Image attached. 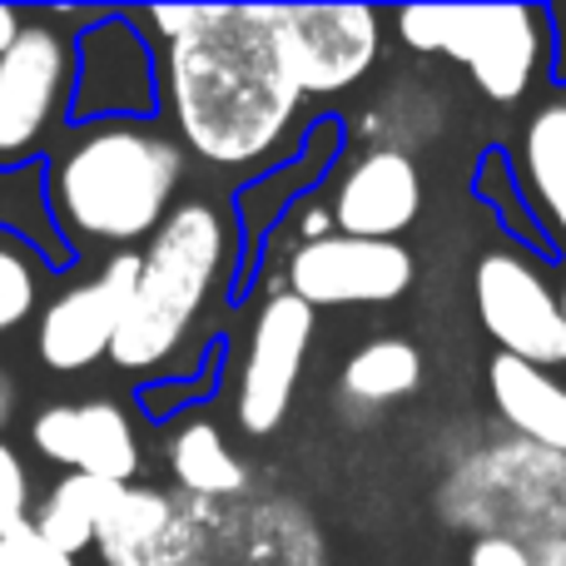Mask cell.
Here are the masks:
<instances>
[{
	"instance_id": "4",
	"label": "cell",
	"mask_w": 566,
	"mask_h": 566,
	"mask_svg": "<svg viewBox=\"0 0 566 566\" xmlns=\"http://www.w3.org/2000/svg\"><path fill=\"white\" fill-rule=\"evenodd\" d=\"M566 458L512 438L497 448H478L448 472L442 512L452 527H472L478 537L537 542L566 532L562 522Z\"/></svg>"
},
{
	"instance_id": "6",
	"label": "cell",
	"mask_w": 566,
	"mask_h": 566,
	"mask_svg": "<svg viewBox=\"0 0 566 566\" xmlns=\"http://www.w3.org/2000/svg\"><path fill=\"white\" fill-rule=\"evenodd\" d=\"M398 35L422 55H452L472 70L482 95L522 99L542 60V30L527 6H412L398 15Z\"/></svg>"
},
{
	"instance_id": "10",
	"label": "cell",
	"mask_w": 566,
	"mask_h": 566,
	"mask_svg": "<svg viewBox=\"0 0 566 566\" xmlns=\"http://www.w3.org/2000/svg\"><path fill=\"white\" fill-rule=\"evenodd\" d=\"M139 289V254H115L99 279L65 289L45 313H40L35 348L45 358V368L55 373H85L90 363L109 358L115 333L125 323L129 303Z\"/></svg>"
},
{
	"instance_id": "16",
	"label": "cell",
	"mask_w": 566,
	"mask_h": 566,
	"mask_svg": "<svg viewBox=\"0 0 566 566\" xmlns=\"http://www.w3.org/2000/svg\"><path fill=\"white\" fill-rule=\"evenodd\" d=\"M169 527H175V497L129 482V488H115V497H109L95 547L105 566H135V562L159 557Z\"/></svg>"
},
{
	"instance_id": "7",
	"label": "cell",
	"mask_w": 566,
	"mask_h": 566,
	"mask_svg": "<svg viewBox=\"0 0 566 566\" xmlns=\"http://www.w3.org/2000/svg\"><path fill=\"white\" fill-rule=\"evenodd\" d=\"M279 55L303 95H338L373 70L382 20L368 6H269Z\"/></svg>"
},
{
	"instance_id": "14",
	"label": "cell",
	"mask_w": 566,
	"mask_h": 566,
	"mask_svg": "<svg viewBox=\"0 0 566 566\" xmlns=\"http://www.w3.org/2000/svg\"><path fill=\"white\" fill-rule=\"evenodd\" d=\"M422 209V175L402 149H368L333 195V224L348 239H398Z\"/></svg>"
},
{
	"instance_id": "27",
	"label": "cell",
	"mask_w": 566,
	"mask_h": 566,
	"mask_svg": "<svg viewBox=\"0 0 566 566\" xmlns=\"http://www.w3.org/2000/svg\"><path fill=\"white\" fill-rule=\"evenodd\" d=\"M25 35V20H20V10H10V6H0V55H6L15 40Z\"/></svg>"
},
{
	"instance_id": "5",
	"label": "cell",
	"mask_w": 566,
	"mask_h": 566,
	"mask_svg": "<svg viewBox=\"0 0 566 566\" xmlns=\"http://www.w3.org/2000/svg\"><path fill=\"white\" fill-rule=\"evenodd\" d=\"M159 566H328L308 512L283 497L195 502L175 497Z\"/></svg>"
},
{
	"instance_id": "22",
	"label": "cell",
	"mask_w": 566,
	"mask_h": 566,
	"mask_svg": "<svg viewBox=\"0 0 566 566\" xmlns=\"http://www.w3.org/2000/svg\"><path fill=\"white\" fill-rule=\"evenodd\" d=\"M30 478H25V462H20V452L10 448L6 438H0V537H10V532L30 527Z\"/></svg>"
},
{
	"instance_id": "21",
	"label": "cell",
	"mask_w": 566,
	"mask_h": 566,
	"mask_svg": "<svg viewBox=\"0 0 566 566\" xmlns=\"http://www.w3.org/2000/svg\"><path fill=\"white\" fill-rule=\"evenodd\" d=\"M35 283H40L35 264H30L15 244L0 239V333L20 328V323L30 318V308H35Z\"/></svg>"
},
{
	"instance_id": "2",
	"label": "cell",
	"mask_w": 566,
	"mask_h": 566,
	"mask_svg": "<svg viewBox=\"0 0 566 566\" xmlns=\"http://www.w3.org/2000/svg\"><path fill=\"white\" fill-rule=\"evenodd\" d=\"M185 155L165 135L135 125L90 129L55 165V214L99 244H135L169 219Z\"/></svg>"
},
{
	"instance_id": "19",
	"label": "cell",
	"mask_w": 566,
	"mask_h": 566,
	"mask_svg": "<svg viewBox=\"0 0 566 566\" xmlns=\"http://www.w3.org/2000/svg\"><path fill=\"white\" fill-rule=\"evenodd\" d=\"M522 169H527L532 199L552 229L566 239V95L547 99L522 129Z\"/></svg>"
},
{
	"instance_id": "17",
	"label": "cell",
	"mask_w": 566,
	"mask_h": 566,
	"mask_svg": "<svg viewBox=\"0 0 566 566\" xmlns=\"http://www.w3.org/2000/svg\"><path fill=\"white\" fill-rule=\"evenodd\" d=\"M169 472H175L179 492L195 502H234L249 488L244 462L224 448L214 422H185L175 432V442H169Z\"/></svg>"
},
{
	"instance_id": "30",
	"label": "cell",
	"mask_w": 566,
	"mask_h": 566,
	"mask_svg": "<svg viewBox=\"0 0 566 566\" xmlns=\"http://www.w3.org/2000/svg\"><path fill=\"white\" fill-rule=\"evenodd\" d=\"M562 522H566V482H562Z\"/></svg>"
},
{
	"instance_id": "26",
	"label": "cell",
	"mask_w": 566,
	"mask_h": 566,
	"mask_svg": "<svg viewBox=\"0 0 566 566\" xmlns=\"http://www.w3.org/2000/svg\"><path fill=\"white\" fill-rule=\"evenodd\" d=\"M527 552H532V566H566V532L527 542Z\"/></svg>"
},
{
	"instance_id": "25",
	"label": "cell",
	"mask_w": 566,
	"mask_h": 566,
	"mask_svg": "<svg viewBox=\"0 0 566 566\" xmlns=\"http://www.w3.org/2000/svg\"><path fill=\"white\" fill-rule=\"evenodd\" d=\"M199 15H205V6H159L149 20H155V30L165 40H179V35H189V30L199 25Z\"/></svg>"
},
{
	"instance_id": "13",
	"label": "cell",
	"mask_w": 566,
	"mask_h": 566,
	"mask_svg": "<svg viewBox=\"0 0 566 566\" xmlns=\"http://www.w3.org/2000/svg\"><path fill=\"white\" fill-rule=\"evenodd\" d=\"M70 80V45L50 25H25V35L0 55V155H20L55 119Z\"/></svg>"
},
{
	"instance_id": "11",
	"label": "cell",
	"mask_w": 566,
	"mask_h": 566,
	"mask_svg": "<svg viewBox=\"0 0 566 566\" xmlns=\"http://www.w3.org/2000/svg\"><path fill=\"white\" fill-rule=\"evenodd\" d=\"M308 343H313V308L303 298H293V293H274L259 308L254 333H249L244 373H239V428L244 432L269 438L289 418Z\"/></svg>"
},
{
	"instance_id": "8",
	"label": "cell",
	"mask_w": 566,
	"mask_h": 566,
	"mask_svg": "<svg viewBox=\"0 0 566 566\" xmlns=\"http://www.w3.org/2000/svg\"><path fill=\"white\" fill-rule=\"evenodd\" d=\"M478 318L482 328L497 338V348L507 358L537 363V368H557L566 363V318L562 298L537 264H527L522 254H488L478 264Z\"/></svg>"
},
{
	"instance_id": "23",
	"label": "cell",
	"mask_w": 566,
	"mask_h": 566,
	"mask_svg": "<svg viewBox=\"0 0 566 566\" xmlns=\"http://www.w3.org/2000/svg\"><path fill=\"white\" fill-rule=\"evenodd\" d=\"M0 566H75V557L50 547V542L35 532V522H30V527L0 537Z\"/></svg>"
},
{
	"instance_id": "20",
	"label": "cell",
	"mask_w": 566,
	"mask_h": 566,
	"mask_svg": "<svg viewBox=\"0 0 566 566\" xmlns=\"http://www.w3.org/2000/svg\"><path fill=\"white\" fill-rule=\"evenodd\" d=\"M109 497H115V488H109V482L85 478V472H70V478H60L55 492L40 502L35 532L50 542V547L65 552V557H80L85 547H95L99 517H105Z\"/></svg>"
},
{
	"instance_id": "15",
	"label": "cell",
	"mask_w": 566,
	"mask_h": 566,
	"mask_svg": "<svg viewBox=\"0 0 566 566\" xmlns=\"http://www.w3.org/2000/svg\"><path fill=\"white\" fill-rule=\"evenodd\" d=\"M488 382H492L497 412L512 422V432H517L522 442L566 458V382L557 373L497 353Z\"/></svg>"
},
{
	"instance_id": "12",
	"label": "cell",
	"mask_w": 566,
	"mask_h": 566,
	"mask_svg": "<svg viewBox=\"0 0 566 566\" xmlns=\"http://www.w3.org/2000/svg\"><path fill=\"white\" fill-rule=\"evenodd\" d=\"M35 452L70 472L129 488L139 472V438L115 402H55L30 428Z\"/></svg>"
},
{
	"instance_id": "28",
	"label": "cell",
	"mask_w": 566,
	"mask_h": 566,
	"mask_svg": "<svg viewBox=\"0 0 566 566\" xmlns=\"http://www.w3.org/2000/svg\"><path fill=\"white\" fill-rule=\"evenodd\" d=\"M6 418H10V382L0 378V422H6Z\"/></svg>"
},
{
	"instance_id": "18",
	"label": "cell",
	"mask_w": 566,
	"mask_h": 566,
	"mask_svg": "<svg viewBox=\"0 0 566 566\" xmlns=\"http://www.w3.org/2000/svg\"><path fill=\"white\" fill-rule=\"evenodd\" d=\"M422 382V353L402 338H373L343 363V398L358 408H388Z\"/></svg>"
},
{
	"instance_id": "29",
	"label": "cell",
	"mask_w": 566,
	"mask_h": 566,
	"mask_svg": "<svg viewBox=\"0 0 566 566\" xmlns=\"http://www.w3.org/2000/svg\"><path fill=\"white\" fill-rule=\"evenodd\" d=\"M557 298H562V318H566V283H562V293H557Z\"/></svg>"
},
{
	"instance_id": "24",
	"label": "cell",
	"mask_w": 566,
	"mask_h": 566,
	"mask_svg": "<svg viewBox=\"0 0 566 566\" xmlns=\"http://www.w3.org/2000/svg\"><path fill=\"white\" fill-rule=\"evenodd\" d=\"M468 566H532L527 542H512V537H478L468 552Z\"/></svg>"
},
{
	"instance_id": "31",
	"label": "cell",
	"mask_w": 566,
	"mask_h": 566,
	"mask_svg": "<svg viewBox=\"0 0 566 566\" xmlns=\"http://www.w3.org/2000/svg\"><path fill=\"white\" fill-rule=\"evenodd\" d=\"M135 566H159V562H155V557H149V562H135Z\"/></svg>"
},
{
	"instance_id": "3",
	"label": "cell",
	"mask_w": 566,
	"mask_h": 566,
	"mask_svg": "<svg viewBox=\"0 0 566 566\" xmlns=\"http://www.w3.org/2000/svg\"><path fill=\"white\" fill-rule=\"evenodd\" d=\"M229 229L214 205H179L155 229L149 249L139 254V289L125 323L115 333V368H159L175 358L189 323L199 318L219 269H224Z\"/></svg>"
},
{
	"instance_id": "9",
	"label": "cell",
	"mask_w": 566,
	"mask_h": 566,
	"mask_svg": "<svg viewBox=\"0 0 566 566\" xmlns=\"http://www.w3.org/2000/svg\"><path fill=\"white\" fill-rule=\"evenodd\" d=\"M412 283V254L398 239H348L328 234L303 244L289 259V293L308 308L338 303H392Z\"/></svg>"
},
{
	"instance_id": "1",
	"label": "cell",
	"mask_w": 566,
	"mask_h": 566,
	"mask_svg": "<svg viewBox=\"0 0 566 566\" xmlns=\"http://www.w3.org/2000/svg\"><path fill=\"white\" fill-rule=\"evenodd\" d=\"M165 90L185 145L209 165H254L289 135L303 90L279 55L269 6H205L169 40Z\"/></svg>"
}]
</instances>
